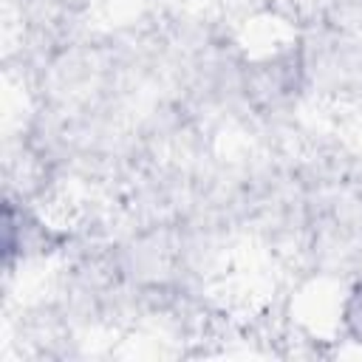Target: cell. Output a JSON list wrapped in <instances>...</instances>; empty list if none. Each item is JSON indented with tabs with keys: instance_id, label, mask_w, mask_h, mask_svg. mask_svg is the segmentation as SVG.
Returning <instances> with one entry per match:
<instances>
[{
	"instance_id": "obj_1",
	"label": "cell",
	"mask_w": 362,
	"mask_h": 362,
	"mask_svg": "<svg viewBox=\"0 0 362 362\" xmlns=\"http://www.w3.org/2000/svg\"><path fill=\"white\" fill-rule=\"evenodd\" d=\"M342 325H345L348 337L362 342V280L348 291V297L342 303Z\"/></svg>"
}]
</instances>
